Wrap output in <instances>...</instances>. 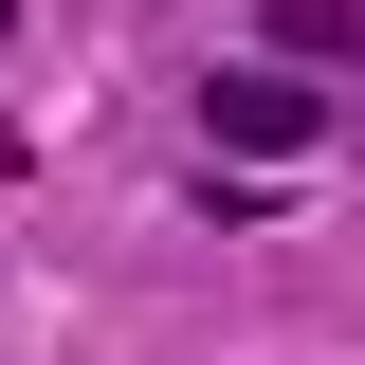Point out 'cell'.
<instances>
[{
	"label": "cell",
	"instance_id": "6da1fadb",
	"mask_svg": "<svg viewBox=\"0 0 365 365\" xmlns=\"http://www.w3.org/2000/svg\"><path fill=\"white\" fill-rule=\"evenodd\" d=\"M201 146H256V165L329 146V73H292V55H256V73H201Z\"/></svg>",
	"mask_w": 365,
	"mask_h": 365
},
{
	"label": "cell",
	"instance_id": "7a4b0ae2",
	"mask_svg": "<svg viewBox=\"0 0 365 365\" xmlns=\"http://www.w3.org/2000/svg\"><path fill=\"white\" fill-rule=\"evenodd\" d=\"M256 37L292 73H365V0H256Z\"/></svg>",
	"mask_w": 365,
	"mask_h": 365
},
{
	"label": "cell",
	"instance_id": "3957f363",
	"mask_svg": "<svg viewBox=\"0 0 365 365\" xmlns=\"http://www.w3.org/2000/svg\"><path fill=\"white\" fill-rule=\"evenodd\" d=\"M0 37H19V0H0Z\"/></svg>",
	"mask_w": 365,
	"mask_h": 365
}]
</instances>
